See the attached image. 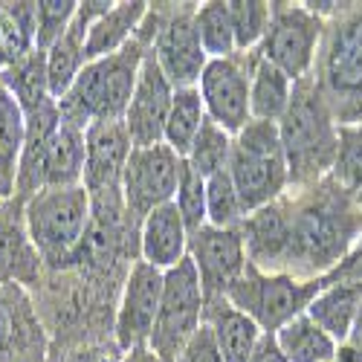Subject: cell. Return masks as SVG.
I'll return each instance as SVG.
<instances>
[{
	"mask_svg": "<svg viewBox=\"0 0 362 362\" xmlns=\"http://www.w3.org/2000/svg\"><path fill=\"white\" fill-rule=\"evenodd\" d=\"M240 235L250 264L264 273L319 279L362 238V200L325 177L247 215Z\"/></svg>",
	"mask_w": 362,
	"mask_h": 362,
	"instance_id": "obj_1",
	"label": "cell"
},
{
	"mask_svg": "<svg viewBox=\"0 0 362 362\" xmlns=\"http://www.w3.org/2000/svg\"><path fill=\"white\" fill-rule=\"evenodd\" d=\"M279 136L290 168V192L310 189L330 177L339 148V125L313 73L293 84L290 105L279 119Z\"/></svg>",
	"mask_w": 362,
	"mask_h": 362,
	"instance_id": "obj_2",
	"label": "cell"
},
{
	"mask_svg": "<svg viewBox=\"0 0 362 362\" xmlns=\"http://www.w3.org/2000/svg\"><path fill=\"white\" fill-rule=\"evenodd\" d=\"M148 49L151 41L136 33V38L119 52L99 58V62H87L73 87L58 99L62 122L76 125L81 131L99 122H125Z\"/></svg>",
	"mask_w": 362,
	"mask_h": 362,
	"instance_id": "obj_3",
	"label": "cell"
},
{
	"mask_svg": "<svg viewBox=\"0 0 362 362\" xmlns=\"http://www.w3.org/2000/svg\"><path fill=\"white\" fill-rule=\"evenodd\" d=\"M325 23L313 76L337 125H354L362 122V4H345Z\"/></svg>",
	"mask_w": 362,
	"mask_h": 362,
	"instance_id": "obj_4",
	"label": "cell"
},
{
	"mask_svg": "<svg viewBox=\"0 0 362 362\" xmlns=\"http://www.w3.org/2000/svg\"><path fill=\"white\" fill-rule=\"evenodd\" d=\"M23 221L41 261L62 267L84 250L93 221V197L84 186L41 189L23 200Z\"/></svg>",
	"mask_w": 362,
	"mask_h": 362,
	"instance_id": "obj_5",
	"label": "cell"
},
{
	"mask_svg": "<svg viewBox=\"0 0 362 362\" xmlns=\"http://www.w3.org/2000/svg\"><path fill=\"white\" fill-rule=\"evenodd\" d=\"M226 171L247 215L284 197L290 192V168L281 148L279 125L252 119L244 131L235 134Z\"/></svg>",
	"mask_w": 362,
	"mask_h": 362,
	"instance_id": "obj_6",
	"label": "cell"
},
{
	"mask_svg": "<svg viewBox=\"0 0 362 362\" xmlns=\"http://www.w3.org/2000/svg\"><path fill=\"white\" fill-rule=\"evenodd\" d=\"M322 287V276L296 279L287 273H264V269L250 264L247 273L232 284L226 298L240 313H247L264 334H276L296 316L308 313L310 301L319 296Z\"/></svg>",
	"mask_w": 362,
	"mask_h": 362,
	"instance_id": "obj_7",
	"label": "cell"
},
{
	"mask_svg": "<svg viewBox=\"0 0 362 362\" xmlns=\"http://www.w3.org/2000/svg\"><path fill=\"white\" fill-rule=\"evenodd\" d=\"M203 310H206V296L197 279V269L186 255L177 267L165 269L163 301H160L157 325L151 330L148 348L163 362H177V356L183 354V348L200 330Z\"/></svg>",
	"mask_w": 362,
	"mask_h": 362,
	"instance_id": "obj_8",
	"label": "cell"
},
{
	"mask_svg": "<svg viewBox=\"0 0 362 362\" xmlns=\"http://www.w3.org/2000/svg\"><path fill=\"white\" fill-rule=\"evenodd\" d=\"M325 26L327 23L305 4H273V21L258 47V55L276 64L290 81H301L316 70Z\"/></svg>",
	"mask_w": 362,
	"mask_h": 362,
	"instance_id": "obj_9",
	"label": "cell"
},
{
	"mask_svg": "<svg viewBox=\"0 0 362 362\" xmlns=\"http://www.w3.org/2000/svg\"><path fill=\"white\" fill-rule=\"evenodd\" d=\"M183 157L165 142L151 148H134L122 174V206L134 221H145L154 209L174 203Z\"/></svg>",
	"mask_w": 362,
	"mask_h": 362,
	"instance_id": "obj_10",
	"label": "cell"
},
{
	"mask_svg": "<svg viewBox=\"0 0 362 362\" xmlns=\"http://www.w3.org/2000/svg\"><path fill=\"white\" fill-rule=\"evenodd\" d=\"M194 9L192 4H180L160 9L157 6V35L151 44V55L160 64L163 76L171 81L174 90L197 87L209 55L200 44L197 26H194Z\"/></svg>",
	"mask_w": 362,
	"mask_h": 362,
	"instance_id": "obj_11",
	"label": "cell"
},
{
	"mask_svg": "<svg viewBox=\"0 0 362 362\" xmlns=\"http://www.w3.org/2000/svg\"><path fill=\"white\" fill-rule=\"evenodd\" d=\"M252 55L255 52H238L232 58H209V64L197 81V93L203 99L206 116L232 136L252 122L250 113Z\"/></svg>",
	"mask_w": 362,
	"mask_h": 362,
	"instance_id": "obj_12",
	"label": "cell"
},
{
	"mask_svg": "<svg viewBox=\"0 0 362 362\" xmlns=\"http://www.w3.org/2000/svg\"><path fill=\"white\" fill-rule=\"evenodd\" d=\"M163 284H165V273L142 258L128 269L122 284V298H119V308H116V322H113L116 345L122 354L131 348L148 345L160 313Z\"/></svg>",
	"mask_w": 362,
	"mask_h": 362,
	"instance_id": "obj_13",
	"label": "cell"
},
{
	"mask_svg": "<svg viewBox=\"0 0 362 362\" xmlns=\"http://www.w3.org/2000/svg\"><path fill=\"white\" fill-rule=\"evenodd\" d=\"M189 258L197 269L206 301L223 298L250 267L240 229H218L209 223L189 238Z\"/></svg>",
	"mask_w": 362,
	"mask_h": 362,
	"instance_id": "obj_14",
	"label": "cell"
},
{
	"mask_svg": "<svg viewBox=\"0 0 362 362\" xmlns=\"http://www.w3.org/2000/svg\"><path fill=\"white\" fill-rule=\"evenodd\" d=\"M84 142H87V160H84L81 186L90 192L93 203L102 200L105 194H116V192L122 194V174L134 151L125 122L90 125L84 131Z\"/></svg>",
	"mask_w": 362,
	"mask_h": 362,
	"instance_id": "obj_15",
	"label": "cell"
},
{
	"mask_svg": "<svg viewBox=\"0 0 362 362\" xmlns=\"http://www.w3.org/2000/svg\"><path fill=\"white\" fill-rule=\"evenodd\" d=\"M174 102V87L163 76L160 64L154 62V55H145L134 96L125 113V128L134 142V148H151L160 145L165 136V122H168V110Z\"/></svg>",
	"mask_w": 362,
	"mask_h": 362,
	"instance_id": "obj_16",
	"label": "cell"
},
{
	"mask_svg": "<svg viewBox=\"0 0 362 362\" xmlns=\"http://www.w3.org/2000/svg\"><path fill=\"white\" fill-rule=\"evenodd\" d=\"M44 327L21 284H0V362H44Z\"/></svg>",
	"mask_w": 362,
	"mask_h": 362,
	"instance_id": "obj_17",
	"label": "cell"
},
{
	"mask_svg": "<svg viewBox=\"0 0 362 362\" xmlns=\"http://www.w3.org/2000/svg\"><path fill=\"white\" fill-rule=\"evenodd\" d=\"M41 255L29 240L23 200H0V284L33 287L41 281Z\"/></svg>",
	"mask_w": 362,
	"mask_h": 362,
	"instance_id": "obj_18",
	"label": "cell"
},
{
	"mask_svg": "<svg viewBox=\"0 0 362 362\" xmlns=\"http://www.w3.org/2000/svg\"><path fill=\"white\" fill-rule=\"evenodd\" d=\"M189 229L177 206L165 203L139 223V255L157 269H171L189 255Z\"/></svg>",
	"mask_w": 362,
	"mask_h": 362,
	"instance_id": "obj_19",
	"label": "cell"
},
{
	"mask_svg": "<svg viewBox=\"0 0 362 362\" xmlns=\"http://www.w3.org/2000/svg\"><path fill=\"white\" fill-rule=\"evenodd\" d=\"M203 322L212 327V337L218 342L223 362H250V356L264 334V330L247 313H240L226 296L206 301Z\"/></svg>",
	"mask_w": 362,
	"mask_h": 362,
	"instance_id": "obj_20",
	"label": "cell"
},
{
	"mask_svg": "<svg viewBox=\"0 0 362 362\" xmlns=\"http://www.w3.org/2000/svg\"><path fill=\"white\" fill-rule=\"evenodd\" d=\"M151 4L142 0H125V4H113L87 33L84 41V58L87 62H99L113 52H119L125 44H131L139 33L142 21L148 18Z\"/></svg>",
	"mask_w": 362,
	"mask_h": 362,
	"instance_id": "obj_21",
	"label": "cell"
},
{
	"mask_svg": "<svg viewBox=\"0 0 362 362\" xmlns=\"http://www.w3.org/2000/svg\"><path fill=\"white\" fill-rule=\"evenodd\" d=\"M26 145V113L0 78V200H12Z\"/></svg>",
	"mask_w": 362,
	"mask_h": 362,
	"instance_id": "obj_22",
	"label": "cell"
},
{
	"mask_svg": "<svg viewBox=\"0 0 362 362\" xmlns=\"http://www.w3.org/2000/svg\"><path fill=\"white\" fill-rule=\"evenodd\" d=\"M87 160V142L84 131L76 125L62 122L47 148L44 168H41V189H70L81 186Z\"/></svg>",
	"mask_w": 362,
	"mask_h": 362,
	"instance_id": "obj_23",
	"label": "cell"
},
{
	"mask_svg": "<svg viewBox=\"0 0 362 362\" xmlns=\"http://www.w3.org/2000/svg\"><path fill=\"white\" fill-rule=\"evenodd\" d=\"M359 301H362V287L359 284H325L319 290V296L310 301L308 316L337 345H345L351 339Z\"/></svg>",
	"mask_w": 362,
	"mask_h": 362,
	"instance_id": "obj_24",
	"label": "cell"
},
{
	"mask_svg": "<svg viewBox=\"0 0 362 362\" xmlns=\"http://www.w3.org/2000/svg\"><path fill=\"white\" fill-rule=\"evenodd\" d=\"M293 84L276 64L264 62V58L252 55V78H250V113L255 122H276L284 116L290 96H293Z\"/></svg>",
	"mask_w": 362,
	"mask_h": 362,
	"instance_id": "obj_25",
	"label": "cell"
},
{
	"mask_svg": "<svg viewBox=\"0 0 362 362\" xmlns=\"http://www.w3.org/2000/svg\"><path fill=\"white\" fill-rule=\"evenodd\" d=\"M35 23L38 4H0V73L35 52Z\"/></svg>",
	"mask_w": 362,
	"mask_h": 362,
	"instance_id": "obj_26",
	"label": "cell"
},
{
	"mask_svg": "<svg viewBox=\"0 0 362 362\" xmlns=\"http://www.w3.org/2000/svg\"><path fill=\"white\" fill-rule=\"evenodd\" d=\"M276 339L290 362H334L339 351V345L308 313H301L284 327H279Z\"/></svg>",
	"mask_w": 362,
	"mask_h": 362,
	"instance_id": "obj_27",
	"label": "cell"
},
{
	"mask_svg": "<svg viewBox=\"0 0 362 362\" xmlns=\"http://www.w3.org/2000/svg\"><path fill=\"white\" fill-rule=\"evenodd\" d=\"M203 119H206V107H203L197 87L174 90V102H171V110H168L163 142L171 151H177L180 157H186L192 151V145H194V139H197V134H200Z\"/></svg>",
	"mask_w": 362,
	"mask_h": 362,
	"instance_id": "obj_28",
	"label": "cell"
},
{
	"mask_svg": "<svg viewBox=\"0 0 362 362\" xmlns=\"http://www.w3.org/2000/svg\"><path fill=\"white\" fill-rule=\"evenodd\" d=\"M0 78L12 90V96L18 99L23 113H33V110L44 107L47 102H55L49 93V84H47V52H41V49L26 55L21 64L4 70Z\"/></svg>",
	"mask_w": 362,
	"mask_h": 362,
	"instance_id": "obj_29",
	"label": "cell"
},
{
	"mask_svg": "<svg viewBox=\"0 0 362 362\" xmlns=\"http://www.w3.org/2000/svg\"><path fill=\"white\" fill-rule=\"evenodd\" d=\"M194 26H197L200 44H203L209 58H232V55H238L235 29H232V18H229V4L209 0V4L197 6L194 9Z\"/></svg>",
	"mask_w": 362,
	"mask_h": 362,
	"instance_id": "obj_30",
	"label": "cell"
},
{
	"mask_svg": "<svg viewBox=\"0 0 362 362\" xmlns=\"http://www.w3.org/2000/svg\"><path fill=\"white\" fill-rule=\"evenodd\" d=\"M229 154H232V134H226L221 125H215L212 119H203L200 134L192 145V151L183 157L197 174H203L206 180L215 177L221 171L229 168Z\"/></svg>",
	"mask_w": 362,
	"mask_h": 362,
	"instance_id": "obj_31",
	"label": "cell"
},
{
	"mask_svg": "<svg viewBox=\"0 0 362 362\" xmlns=\"http://www.w3.org/2000/svg\"><path fill=\"white\" fill-rule=\"evenodd\" d=\"M244 221H247V212L240 206L229 171L209 177L206 180V223L218 229H240Z\"/></svg>",
	"mask_w": 362,
	"mask_h": 362,
	"instance_id": "obj_32",
	"label": "cell"
},
{
	"mask_svg": "<svg viewBox=\"0 0 362 362\" xmlns=\"http://www.w3.org/2000/svg\"><path fill=\"white\" fill-rule=\"evenodd\" d=\"M229 18L235 29L238 52H255L273 21V4L264 0H229Z\"/></svg>",
	"mask_w": 362,
	"mask_h": 362,
	"instance_id": "obj_33",
	"label": "cell"
},
{
	"mask_svg": "<svg viewBox=\"0 0 362 362\" xmlns=\"http://www.w3.org/2000/svg\"><path fill=\"white\" fill-rule=\"evenodd\" d=\"M330 177L362 200V122L339 125V148Z\"/></svg>",
	"mask_w": 362,
	"mask_h": 362,
	"instance_id": "obj_34",
	"label": "cell"
},
{
	"mask_svg": "<svg viewBox=\"0 0 362 362\" xmlns=\"http://www.w3.org/2000/svg\"><path fill=\"white\" fill-rule=\"evenodd\" d=\"M174 206H177L180 218H183L189 235H194L197 229L206 226V177L197 174L186 160H183V168H180Z\"/></svg>",
	"mask_w": 362,
	"mask_h": 362,
	"instance_id": "obj_35",
	"label": "cell"
},
{
	"mask_svg": "<svg viewBox=\"0 0 362 362\" xmlns=\"http://www.w3.org/2000/svg\"><path fill=\"white\" fill-rule=\"evenodd\" d=\"M76 9H78L76 0H41L38 23H35V49L47 52L58 38H62L76 18Z\"/></svg>",
	"mask_w": 362,
	"mask_h": 362,
	"instance_id": "obj_36",
	"label": "cell"
},
{
	"mask_svg": "<svg viewBox=\"0 0 362 362\" xmlns=\"http://www.w3.org/2000/svg\"><path fill=\"white\" fill-rule=\"evenodd\" d=\"M177 362H223V356L218 351V342L212 337V327H209L206 322L192 337V342L183 348V354L177 356Z\"/></svg>",
	"mask_w": 362,
	"mask_h": 362,
	"instance_id": "obj_37",
	"label": "cell"
},
{
	"mask_svg": "<svg viewBox=\"0 0 362 362\" xmlns=\"http://www.w3.org/2000/svg\"><path fill=\"white\" fill-rule=\"evenodd\" d=\"M325 284H359L362 287V238L345 252V258L322 276Z\"/></svg>",
	"mask_w": 362,
	"mask_h": 362,
	"instance_id": "obj_38",
	"label": "cell"
},
{
	"mask_svg": "<svg viewBox=\"0 0 362 362\" xmlns=\"http://www.w3.org/2000/svg\"><path fill=\"white\" fill-rule=\"evenodd\" d=\"M250 362H290V359H287L284 351L279 348L276 334H261V339H258V345H255Z\"/></svg>",
	"mask_w": 362,
	"mask_h": 362,
	"instance_id": "obj_39",
	"label": "cell"
},
{
	"mask_svg": "<svg viewBox=\"0 0 362 362\" xmlns=\"http://www.w3.org/2000/svg\"><path fill=\"white\" fill-rule=\"evenodd\" d=\"M122 351L119 345H99V348H84L81 354H73V362H119Z\"/></svg>",
	"mask_w": 362,
	"mask_h": 362,
	"instance_id": "obj_40",
	"label": "cell"
},
{
	"mask_svg": "<svg viewBox=\"0 0 362 362\" xmlns=\"http://www.w3.org/2000/svg\"><path fill=\"white\" fill-rule=\"evenodd\" d=\"M119 362H163L154 351H151L148 345H139V348H131V351H125L122 354V359Z\"/></svg>",
	"mask_w": 362,
	"mask_h": 362,
	"instance_id": "obj_41",
	"label": "cell"
},
{
	"mask_svg": "<svg viewBox=\"0 0 362 362\" xmlns=\"http://www.w3.org/2000/svg\"><path fill=\"white\" fill-rule=\"evenodd\" d=\"M334 362H362V348L354 342H345V345H339Z\"/></svg>",
	"mask_w": 362,
	"mask_h": 362,
	"instance_id": "obj_42",
	"label": "cell"
},
{
	"mask_svg": "<svg viewBox=\"0 0 362 362\" xmlns=\"http://www.w3.org/2000/svg\"><path fill=\"white\" fill-rule=\"evenodd\" d=\"M348 342H354V345H359V348H362V301H359L356 322H354V330H351V339H348Z\"/></svg>",
	"mask_w": 362,
	"mask_h": 362,
	"instance_id": "obj_43",
	"label": "cell"
}]
</instances>
